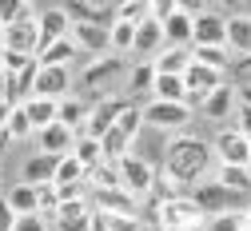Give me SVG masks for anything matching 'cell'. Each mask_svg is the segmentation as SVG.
Segmentation results:
<instances>
[{
    "label": "cell",
    "instance_id": "cell-1",
    "mask_svg": "<svg viewBox=\"0 0 251 231\" xmlns=\"http://www.w3.org/2000/svg\"><path fill=\"white\" fill-rule=\"evenodd\" d=\"M211 144L200 140V136H187V131H179V136H172L164 144V163H160V180L155 187H164V195H187L196 183L207 180L211 172Z\"/></svg>",
    "mask_w": 251,
    "mask_h": 231
},
{
    "label": "cell",
    "instance_id": "cell-2",
    "mask_svg": "<svg viewBox=\"0 0 251 231\" xmlns=\"http://www.w3.org/2000/svg\"><path fill=\"white\" fill-rule=\"evenodd\" d=\"M187 195H192V204L200 207L203 219H215V215H247V207H251V195H235L224 183H215V180L196 183Z\"/></svg>",
    "mask_w": 251,
    "mask_h": 231
},
{
    "label": "cell",
    "instance_id": "cell-3",
    "mask_svg": "<svg viewBox=\"0 0 251 231\" xmlns=\"http://www.w3.org/2000/svg\"><path fill=\"white\" fill-rule=\"evenodd\" d=\"M116 176H120V187L136 195V200H151V191H155V180H160V168L140 155V152H128L124 159H116Z\"/></svg>",
    "mask_w": 251,
    "mask_h": 231
},
{
    "label": "cell",
    "instance_id": "cell-4",
    "mask_svg": "<svg viewBox=\"0 0 251 231\" xmlns=\"http://www.w3.org/2000/svg\"><path fill=\"white\" fill-rule=\"evenodd\" d=\"M151 215H155L151 223L160 227V231H187V227L203 223L200 207L192 204V195H160L155 207H151Z\"/></svg>",
    "mask_w": 251,
    "mask_h": 231
},
{
    "label": "cell",
    "instance_id": "cell-5",
    "mask_svg": "<svg viewBox=\"0 0 251 231\" xmlns=\"http://www.w3.org/2000/svg\"><path fill=\"white\" fill-rule=\"evenodd\" d=\"M196 16L192 24V48H227V16L219 4H187Z\"/></svg>",
    "mask_w": 251,
    "mask_h": 231
},
{
    "label": "cell",
    "instance_id": "cell-6",
    "mask_svg": "<svg viewBox=\"0 0 251 231\" xmlns=\"http://www.w3.org/2000/svg\"><path fill=\"white\" fill-rule=\"evenodd\" d=\"M211 155L219 168H251V140L243 136V131L231 128H219L215 140H211Z\"/></svg>",
    "mask_w": 251,
    "mask_h": 231
},
{
    "label": "cell",
    "instance_id": "cell-7",
    "mask_svg": "<svg viewBox=\"0 0 251 231\" xmlns=\"http://www.w3.org/2000/svg\"><path fill=\"white\" fill-rule=\"evenodd\" d=\"M124 68H128V64H124V56H116V52L96 56V60H88L84 68H80V88L100 96V92H108V88L124 76Z\"/></svg>",
    "mask_w": 251,
    "mask_h": 231
},
{
    "label": "cell",
    "instance_id": "cell-8",
    "mask_svg": "<svg viewBox=\"0 0 251 231\" xmlns=\"http://www.w3.org/2000/svg\"><path fill=\"white\" fill-rule=\"evenodd\" d=\"M36 12H40V4H28V12L4 28V36H0V48H8V52H20V56H36V48H40Z\"/></svg>",
    "mask_w": 251,
    "mask_h": 231
},
{
    "label": "cell",
    "instance_id": "cell-9",
    "mask_svg": "<svg viewBox=\"0 0 251 231\" xmlns=\"http://www.w3.org/2000/svg\"><path fill=\"white\" fill-rule=\"evenodd\" d=\"M128 104H132V100H116V96H100V100H92V112H88V124H84L80 136H88V140H104L108 131L116 128V120L128 112Z\"/></svg>",
    "mask_w": 251,
    "mask_h": 231
},
{
    "label": "cell",
    "instance_id": "cell-10",
    "mask_svg": "<svg viewBox=\"0 0 251 231\" xmlns=\"http://www.w3.org/2000/svg\"><path fill=\"white\" fill-rule=\"evenodd\" d=\"M192 120H196V112L187 104H164V100H148L144 104V124L160 128V131H172V136H179Z\"/></svg>",
    "mask_w": 251,
    "mask_h": 231
},
{
    "label": "cell",
    "instance_id": "cell-11",
    "mask_svg": "<svg viewBox=\"0 0 251 231\" xmlns=\"http://www.w3.org/2000/svg\"><path fill=\"white\" fill-rule=\"evenodd\" d=\"M227 80H224V72H215V68H207V64H187V72H183V88H187V108H200L207 96L215 92V88H224Z\"/></svg>",
    "mask_w": 251,
    "mask_h": 231
},
{
    "label": "cell",
    "instance_id": "cell-12",
    "mask_svg": "<svg viewBox=\"0 0 251 231\" xmlns=\"http://www.w3.org/2000/svg\"><path fill=\"white\" fill-rule=\"evenodd\" d=\"M36 32H40V48L72 36V16H68V8H64V4H40V12H36ZM40 48H36V52H40Z\"/></svg>",
    "mask_w": 251,
    "mask_h": 231
},
{
    "label": "cell",
    "instance_id": "cell-13",
    "mask_svg": "<svg viewBox=\"0 0 251 231\" xmlns=\"http://www.w3.org/2000/svg\"><path fill=\"white\" fill-rule=\"evenodd\" d=\"M88 204H92V211H104V215H136V211H140V200H136V195H128L124 187L88 191Z\"/></svg>",
    "mask_w": 251,
    "mask_h": 231
},
{
    "label": "cell",
    "instance_id": "cell-14",
    "mask_svg": "<svg viewBox=\"0 0 251 231\" xmlns=\"http://www.w3.org/2000/svg\"><path fill=\"white\" fill-rule=\"evenodd\" d=\"M192 24H196L192 8H187V4H176V12L160 24V28H164V48H192Z\"/></svg>",
    "mask_w": 251,
    "mask_h": 231
},
{
    "label": "cell",
    "instance_id": "cell-15",
    "mask_svg": "<svg viewBox=\"0 0 251 231\" xmlns=\"http://www.w3.org/2000/svg\"><path fill=\"white\" fill-rule=\"evenodd\" d=\"M72 148H76V131L64 124H48L44 131H36V152H44V155L64 159V155H72Z\"/></svg>",
    "mask_w": 251,
    "mask_h": 231
},
{
    "label": "cell",
    "instance_id": "cell-16",
    "mask_svg": "<svg viewBox=\"0 0 251 231\" xmlns=\"http://www.w3.org/2000/svg\"><path fill=\"white\" fill-rule=\"evenodd\" d=\"M32 96H44V100H64V96H72V72L68 68H40L36 84H32Z\"/></svg>",
    "mask_w": 251,
    "mask_h": 231
},
{
    "label": "cell",
    "instance_id": "cell-17",
    "mask_svg": "<svg viewBox=\"0 0 251 231\" xmlns=\"http://www.w3.org/2000/svg\"><path fill=\"white\" fill-rule=\"evenodd\" d=\"M72 24H96V28H112L116 24V4L104 0H84V4H64Z\"/></svg>",
    "mask_w": 251,
    "mask_h": 231
},
{
    "label": "cell",
    "instance_id": "cell-18",
    "mask_svg": "<svg viewBox=\"0 0 251 231\" xmlns=\"http://www.w3.org/2000/svg\"><path fill=\"white\" fill-rule=\"evenodd\" d=\"M56 231H88L92 227V204L88 200H68V204H60L56 215H52Z\"/></svg>",
    "mask_w": 251,
    "mask_h": 231
},
{
    "label": "cell",
    "instance_id": "cell-19",
    "mask_svg": "<svg viewBox=\"0 0 251 231\" xmlns=\"http://www.w3.org/2000/svg\"><path fill=\"white\" fill-rule=\"evenodd\" d=\"M160 52H164V28L148 16V20H140V24H136V44H132V56H140V60H155Z\"/></svg>",
    "mask_w": 251,
    "mask_h": 231
},
{
    "label": "cell",
    "instance_id": "cell-20",
    "mask_svg": "<svg viewBox=\"0 0 251 231\" xmlns=\"http://www.w3.org/2000/svg\"><path fill=\"white\" fill-rule=\"evenodd\" d=\"M56 168H60V159H56V155L36 152V155H28V159H24V168H20V183H28V187L52 183V180H56Z\"/></svg>",
    "mask_w": 251,
    "mask_h": 231
},
{
    "label": "cell",
    "instance_id": "cell-21",
    "mask_svg": "<svg viewBox=\"0 0 251 231\" xmlns=\"http://www.w3.org/2000/svg\"><path fill=\"white\" fill-rule=\"evenodd\" d=\"M239 108V100H235V84H224V88H215L207 100L200 104V112H203V120H231V112Z\"/></svg>",
    "mask_w": 251,
    "mask_h": 231
},
{
    "label": "cell",
    "instance_id": "cell-22",
    "mask_svg": "<svg viewBox=\"0 0 251 231\" xmlns=\"http://www.w3.org/2000/svg\"><path fill=\"white\" fill-rule=\"evenodd\" d=\"M88 112H92V100H80V96H64V100L56 104V124L72 128L76 136H80L84 124H88Z\"/></svg>",
    "mask_w": 251,
    "mask_h": 231
},
{
    "label": "cell",
    "instance_id": "cell-23",
    "mask_svg": "<svg viewBox=\"0 0 251 231\" xmlns=\"http://www.w3.org/2000/svg\"><path fill=\"white\" fill-rule=\"evenodd\" d=\"M76 56H80V48L72 44V36H64V40L40 48V52H36V64H40V68H72Z\"/></svg>",
    "mask_w": 251,
    "mask_h": 231
},
{
    "label": "cell",
    "instance_id": "cell-24",
    "mask_svg": "<svg viewBox=\"0 0 251 231\" xmlns=\"http://www.w3.org/2000/svg\"><path fill=\"white\" fill-rule=\"evenodd\" d=\"M227 52L231 56H251V12L227 16Z\"/></svg>",
    "mask_w": 251,
    "mask_h": 231
},
{
    "label": "cell",
    "instance_id": "cell-25",
    "mask_svg": "<svg viewBox=\"0 0 251 231\" xmlns=\"http://www.w3.org/2000/svg\"><path fill=\"white\" fill-rule=\"evenodd\" d=\"M56 104H60V100H44V96H28V100L20 104L24 116H28V124H32V136L44 131L48 124H56Z\"/></svg>",
    "mask_w": 251,
    "mask_h": 231
},
{
    "label": "cell",
    "instance_id": "cell-26",
    "mask_svg": "<svg viewBox=\"0 0 251 231\" xmlns=\"http://www.w3.org/2000/svg\"><path fill=\"white\" fill-rule=\"evenodd\" d=\"M151 100H164V104H187V88H183V76H164V72H155V84H151Z\"/></svg>",
    "mask_w": 251,
    "mask_h": 231
},
{
    "label": "cell",
    "instance_id": "cell-27",
    "mask_svg": "<svg viewBox=\"0 0 251 231\" xmlns=\"http://www.w3.org/2000/svg\"><path fill=\"white\" fill-rule=\"evenodd\" d=\"M151 64H155V72H164V76H183L187 64H192V48H164Z\"/></svg>",
    "mask_w": 251,
    "mask_h": 231
},
{
    "label": "cell",
    "instance_id": "cell-28",
    "mask_svg": "<svg viewBox=\"0 0 251 231\" xmlns=\"http://www.w3.org/2000/svg\"><path fill=\"white\" fill-rule=\"evenodd\" d=\"M4 200H8V207L16 211V219H20V215H40V211H36V187H28V183L8 187Z\"/></svg>",
    "mask_w": 251,
    "mask_h": 231
},
{
    "label": "cell",
    "instance_id": "cell-29",
    "mask_svg": "<svg viewBox=\"0 0 251 231\" xmlns=\"http://www.w3.org/2000/svg\"><path fill=\"white\" fill-rule=\"evenodd\" d=\"M72 159L80 163L84 172L100 168L104 163V152H100V140H88V136H76V148H72Z\"/></svg>",
    "mask_w": 251,
    "mask_h": 231
},
{
    "label": "cell",
    "instance_id": "cell-30",
    "mask_svg": "<svg viewBox=\"0 0 251 231\" xmlns=\"http://www.w3.org/2000/svg\"><path fill=\"white\" fill-rule=\"evenodd\" d=\"M215 183H224L235 195H251V168H219L215 172Z\"/></svg>",
    "mask_w": 251,
    "mask_h": 231
},
{
    "label": "cell",
    "instance_id": "cell-31",
    "mask_svg": "<svg viewBox=\"0 0 251 231\" xmlns=\"http://www.w3.org/2000/svg\"><path fill=\"white\" fill-rule=\"evenodd\" d=\"M151 84H155V64H151V60H140L136 68L128 72V92H132V96H148Z\"/></svg>",
    "mask_w": 251,
    "mask_h": 231
},
{
    "label": "cell",
    "instance_id": "cell-32",
    "mask_svg": "<svg viewBox=\"0 0 251 231\" xmlns=\"http://www.w3.org/2000/svg\"><path fill=\"white\" fill-rule=\"evenodd\" d=\"M116 131H120L128 144H136V140H140V131H144V108H140V104H128V112L116 120Z\"/></svg>",
    "mask_w": 251,
    "mask_h": 231
},
{
    "label": "cell",
    "instance_id": "cell-33",
    "mask_svg": "<svg viewBox=\"0 0 251 231\" xmlns=\"http://www.w3.org/2000/svg\"><path fill=\"white\" fill-rule=\"evenodd\" d=\"M192 60L207 64V68H215V72H227L231 68V52L227 48H192Z\"/></svg>",
    "mask_w": 251,
    "mask_h": 231
},
{
    "label": "cell",
    "instance_id": "cell-34",
    "mask_svg": "<svg viewBox=\"0 0 251 231\" xmlns=\"http://www.w3.org/2000/svg\"><path fill=\"white\" fill-rule=\"evenodd\" d=\"M112 187H120L116 163H100V168L88 172V191H112Z\"/></svg>",
    "mask_w": 251,
    "mask_h": 231
},
{
    "label": "cell",
    "instance_id": "cell-35",
    "mask_svg": "<svg viewBox=\"0 0 251 231\" xmlns=\"http://www.w3.org/2000/svg\"><path fill=\"white\" fill-rule=\"evenodd\" d=\"M4 136H8V144H16V140H28V136H32V124H28V116H24V108H20V104L8 112Z\"/></svg>",
    "mask_w": 251,
    "mask_h": 231
},
{
    "label": "cell",
    "instance_id": "cell-36",
    "mask_svg": "<svg viewBox=\"0 0 251 231\" xmlns=\"http://www.w3.org/2000/svg\"><path fill=\"white\" fill-rule=\"evenodd\" d=\"M132 44H136V24L116 20V24H112V52H116V56H120V52H132Z\"/></svg>",
    "mask_w": 251,
    "mask_h": 231
},
{
    "label": "cell",
    "instance_id": "cell-37",
    "mask_svg": "<svg viewBox=\"0 0 251 231\" xmlns=\"http://www.w3.org/2000/svg\"><path fill=\"white\" fill-rule=\"evenodd\" d=\"M116 20L140 24V20H148V4H144V0H124V4H116Z\"/></svg>",
    "mask_w": 251,
    "mask_h": 231
},
{
    "label": "cell",
    "instance_id": "cell-38",
    "mask_svg": "<svg viewBox=\"0 0 251 231\" xmlns=\"http://www.w3.org/2000/svg\"><path fill=\"white\" fill-rule=\"evenodd\" d=\"M251 227V215H215L207 219V231H247Z\"/></svg>",
    "mask_w": 251,
    "mask_h": 231
},
{
    "label": "cell",
    "instance_id": "cell-39",
    "mask_svg": "<svg viewBox=\"0 0 251 231\" xmlns=\"http://www.w3.org/2000/svg\"><path fill=\"white\" fill-rule=\"evenodd\" d=\"M108 231H144L140 215H108Z\"/></svg>",
    "mask_w": 251,
    "mask_h": 231
},
{
    "label": "cell",
    "instance_id": "cell-40",
    "mask_svg": "<svg viewBox=\"0 0 251 231\" xmlns=\"http://www.w3.org/2000/svg\"><path fill=\"white\" fill-rule=\"evenodd\" d=\"M172 12H176V0H155V4H148V16H151L155 24H164Z\"/></svg>",
    "mask_w": 251,
    "mask_h": 231
},
{
    "label": "cell",
    "instance_id": "cell-41",
    "mask_svg": "<svg viewBox=\"0 0 251 231\" xmlns=\"http://www.w3.org/2000/svg\"><path fill=\"white\" fill-rule=\"evenodd\" d=\"M12 231H48V223H44L40 215H20Z\"/></svg>",
    "mask_w": 251,
    "mask_h": 231
},
{
    "label": "cell",
    "instance_id": "cell-42",
    "mask_svg": "<svg viewBox=\"0 0 251 231\" xmlns=\"http://www.w3.org/2000/svg\"><path fill=\"white\" fill-rule=\"evenodd\" d=\"M12 227H16V211L8 207L4 195H0V231H12Z\"/></svg>",
    "mask_w": 251,
    "mask_h": 231
},
{
    "label": "cell",
    "instance_id": "cell-43",
    "mask_svg": "<svg viewBox=\"0 0 251 231\" xmlns=\"http://www.w3.org/2000/svg\"><path fill=\"white\" fill-rule=\"evenodd\" d=\"M235 131H243L251 140V108H235Z\"/></svg>",
    "mask_w": 251,
    "mask_h": 231
},
{
    "label": "cell",
    "instance_id": "cell-44",
    "mask_svg": "<svg viewBox=\"0 0 251 231\" xmlns=\"http://www.w3.org/2000/svg\"><path fill=\"white\" fill-rule=\"evenodd\" d=\"M8 112H12V104H4V100H0V136H4V124H8Z\"/></svg>",
    "mask_w": 251,
    "mask_h": 231
},
{
    "label": "cell",
    "instance_id": "cell-45",
    "mask_svg": "<svg viewBox=\"0 0 251 231\" xmlns=\"http://www.w3.org/2000/svg\"><path fill=\"white\" fill-rule=\"evenodd\" d=\"M0 88H4V68H0Z\"/></svg>",
    "mask_w": 251,
    "mask_h": 231
},
{
    "label": "cell",
    "instance_id": "cell-46",
    "mask_svg": "<svg viewBox=\"0 0 251 231\" xmlns=\"http://www.w3.org/2000/svg\"><path fill=\"white\" fill-rule=\"evenodd\" d=\"M247 215H251V207H247Z\"/></svg>",
    "mask_w": 251,
    "mask_h": 231
},
{
    "label": "cell",
    "instance_id": "cell-47",
    "mask_svg": "<svg viewBox=\"0 0 251 231\" xmlns=\"http://www.w3.org/2000/svg\"><path fill=\"white\" fill-rule=\"evenodd\" d=\"M144 231H148V227H144Z\"/></svg>",
    "mask_w": 251,
    "mask_h": 231
},
{
    "label": "cell",
    "instance_id": "cell-48",
    "mask_svg": "<svg viewBox=\"0 0 251 231\" xmlns=\"http://www.w3.org/2000/svg\"><path fill=\"white\" fill-rule=\"evenodd\" d=\"M247 231H251V227H247Z\"/></svg>",
    "mask_w": 251,
    "mask_h": 231
}]
</instances>
